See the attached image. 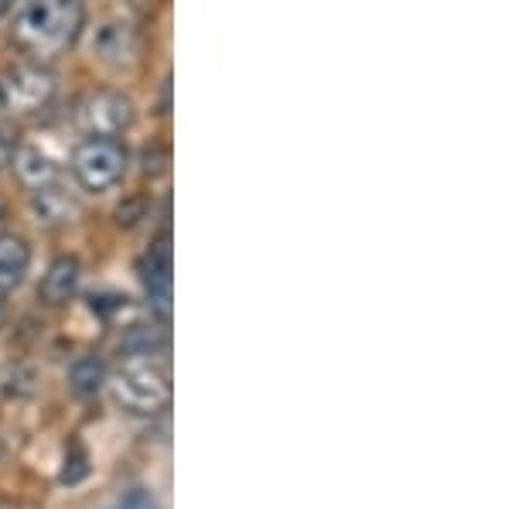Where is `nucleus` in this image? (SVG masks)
I'll list each match as a JSON object with an SVG mask.
<instances>
[{
  "mask_svg": "<svg viewBox=\"0 0 512 509\" xmlns=\"http://www.w3.org/2000/svg\"><path fill=\"white\" fill-rule=\"evenodd\" d=\"M86 28V0H24L14 14L11 38L35 62L59 59Z\"/></svg>",
  "mask_w": 512,
  "mask_h": 509,
  "instance_id": "1",
  "label": "nucleus"
},
{
  "mask_svg": "<svg viewBox=\"0 0 512 509\" xmlns=\"http://www.w3.org/2000/svg\"><path fill=\"white\" fill-rule=\"evenodd\" d=\"M113 404L134 417H158L171 404V373L161 359L130 352L123 363L106 376Z\"/></svg>",
  "mask_w": 512,
  "mask_h": 509,
  "instance_id": "2",
  "label": "nucleus"
},
{
  "mask_svg": "<svg viewBox=\"0 0 512 509\" xmlns=\"http://www.w3.org/2000/svg\"><path fill=\"white\" fill-rule=\"evenodd\" d=\"M123 175H127V147L117 137H86L72 151V178L86 192H110L123 182Z\"/></svg>",
  "mask_w": 512,
  "mask_h": 509,
  "instance_id": "3",
  "label": "nucleus"
},
{
  "mask_svg": "<svg viewBox=\"0 0 512 509\" xmlns=\"http://www.w3.org/2000/svg\"><path fill=\"white\" fill-rule=\"evenodd\" d=\"M55 100V76L41 62L11 65L0 72V113L7 117H31Z\"/></svg>",
  "mask_w": 512,
  "mask_h": 509,
  "instance_id": "4",
  "label": "nucleus"
},
{
  "mask_svg": "<svg viewBox=\"0 0 512 509\" xmlns=\"http://www.w3.org/2000/svg\"><path fill=\"white\" fill-rule=\"evenodd\" d=\"M79 127L89 137H120L123 130L134 127V103L130 96L117 93V89H96L79 103Z\"/></svg>",
  "mask_w": 512,
  "mask_h": 509,
  "instance_id": "5",
  "label": "nucleus"
},
{
  "mask_svg": "<svg viewBox=\"0 0 512 509\" xmlns=\"http://www.w3.org/2000/svg\"><path fill=\"white\" fill-rule=\"evenodd\" d=\"M31 205H35L38 223H45L52 229L55 226H69V223H76V219H79V199L59 182L38 185L35 192H31Z\"/></svg>",
  "mask_w": 512,
  "mask_h": 509,
  "instance_id": "6",
  "label": "nucleus"
},
{
  "mask_svg": "<svg viewBox=\"0 0 512 509\" xmlns=\"http://www.w3.org/2000/svg\"><path fill=\"white\" fill-rule=\"evenodd\" d=\"M79 281H82L79 260L76 257H59V260H52V267H48L45 277H41L38 298L45 301L48 308H62L79 294Z\"/></svg>",
  "mask_w": 512,
  "mask_h": 509,
  "instance_id": "7",
  "label": "nucleus"
},
{
  "mask_svg": "<svg viewBox=\"0 0 512 509\" xmlns=\"http://www.w3.org/2000/svg\"><path fill=\"white\" fill-rule=\"evenodd\" d=\"M93 55L103 62H113V65H123L127 59L137 55V31L130 21L123 18H113V21H103L93 35Z\"/></svg>",
  "mask_w": 512,
  "mask_h": 509,
  "instance_id": "8",
  "label": "nucleus"
},
{
  "mask_svg": "<svg viewBox=\"0 0 512 509\" xmlns=\"http://www.w3.org/2000/svg\"><path fill=\"white\" fill-rule=\"evenodd\" d=\"M144 287H147L151 311L161 318V322H168L171 318V257H168V250H164V243H158V250L147 253Z\"/></svg>",
  "mask_w": 512,
  "mask_h": 509,
  "instance_id": "9",
  "label": "nucleus"
},
{
  "mask_svg": "<svg viewBox=\"0 0 512 509\" xmlns=\"http://www.w3.org/2000/svg\"><path fill=\"white\" fill-rule=\"evenodd\" d=\"M14 171L18 178L28 188H38V185H48L55 182L59 175V158L48 151L45 144L31 141V144H18V154H14Z\"/></svg>",
  "mask_w": 512,
  "mask_h": 509,
  "instance_id": "10",
  "label": "nucleus"
},
{
  "mask_svg": "<svg viewBox=\"0 0 512 509\" xmlns=\"http://www.w3.org/2000/svg\"><path fill=\"white\" fill-rule=\"evenodd\" d=\"M31 267V246L18 233H0V291L11 294L21 287Z\"/></svg>",
  "mask_w": 512,
  "mask_h": 509,
  "instance_id": "11",
  "label": "nucleus"
},
{
  "mask_svg": "<svg viewBox=\"0 0 512 509\" xmlns=\"http://www.w3.org/2000/svg\"><path fill=\"white\" fill-rule=\"evenodd\" d=\"M106 376L110 373H106V363L99 356H79L76 363L69 366V387L76 397L89 400L106 387Z\"/></svg>",
  "mask_w": 512,
  "mask_h": 509,
  "instance_id": "12",
  "label": "nucleus"
},
{
  "mask_svg": "<svg viewBox=\"0 0 512 509\" xmlns=\"http://www.w3.org/2000/svg\"><path fill=\"white\" fill-rule=\"evenodd\" d=\"M86 475H89V451L79 441H69V451H65V462H62V486H79Z\"/></svg>",
  "mask_w": 512,
  "mask_h": 509,
  "instance_id": "13",
  "label": "nucleus"
},
{
  "mask_svg": "<svg viewBox=\"0 0 512 509\" xmlns=\"http://www.w3.org/2000/svg\"><path fill=\"white\" fill-rule=\"evenodd\" d=\"M103 509H158V496L147 486H130L120 496H113Z\"/></svg>",
  "mask_w": 512,
  "mask_h": 509,
  "instance_id": "14",
  "label": "nucleus"
},
{
  "mask_svg": "<svg viewBox=\"0 0 512 509\" xmlns=\"http://www.w3.org/2000/svg\"><path fill=\"white\" fill-rule=\"evenodd\" d=\"M18 134H11L7 127H0V171L7 168V164H14V154H18Z\"/></svg>",
  "mask_w": 512,
  "mask_h": 509,
  "instance_id": "15",
  "label": "nucleus"
},
{
  "mask_svg": "<svg viewBox=\"0 0 512 509\" xmlns=\"http://www.w3.org/2000/svg\"><path fill=\"white\" fill-rule=\"evenodd\" d=\"M0 233H7V205L0 202Z\"/></svg>",
  "mask_w": 512,
  "mask_h": 509,
  "instance_id": "16",
  "label": "nucleus"
},
{
  "mask_svg": "<svg viewBox=\"0 0 512 509\" xmlns=\"http://www.w3.org/2000/svg\"><path fill=\"white\" fill-rule=\"evenodd\" d=\"M0 509H18L14 503H7V499H0Z\"/></svg>",
  "mask_w": 512,
  "mask_h": 509,
  "instance_id": "17",
  "label": "nucleus"
},
{
  "mask_svg": "<svg viewBox=\"0 0 512 509\" xmlns=\"http://www.w3.org/2000/svg\"><path fill=\"white\" fill-rule=\"evenodd\" d=\"M4 298H7V294H4V291H0V315H4V305H7V301H4Z\"/></svg>",
  "mask_w": 512,
  "mask_h": 509,
  "instance_id": "18",
  "label": "nucleus"
},
{
  "mask_svg": "<svg viewBox=\"0 0 512 509\" xmlns=\"http://www.w3.org/2000/svg\"><path fill=\"white\" fill-rule=\"evenodd\" d=\"M0 455H4V445H0Z\"/></svg>",
  "mask_w": 512,
  "mask_h": 509,
  "instance_id": "19",
  "label": "nucleus"
}]
</instances>
